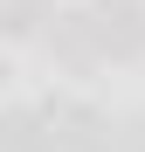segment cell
I'll list each match as a JSON object with an SVG mask.
<instances>
[{"instance_id": "2", "label": "cell", "mask_w": 145, "mask_h": 152, "mask_svg": "<svg viewBox=\"0 0 145 152\" xmlns=\"http://www.w3.org/2000/svg\"><path fill=\"white\" fill-rule=\"evenodd\" d=\"M83 21H90L97 56H138L145 48V7H131V0H97Z\"/></svg>"}, {"instance_id": "4", "label": "cell", "mask_w": 145, "mask_h": 152, "mask_svg": "<svg viewBox=\"0 0 145 152\" xmlns=\"http://www.w3.org/2000/svg\"><path fill=\"white\" fill-rule=\"evenodd\" d=\"M48 7H55V0H0V28L7 35H35L42 21H55Z\"/></svg>"}, {"instance_id": "1", "label": "cell", "mask_w": 145, "mask_h": 152, "mask_svg": "<svg viewBox=\"0 0 145 152\" xmlns=\"http://www.w3.org/2000/svg\"><path fill=\"white\" fill-rule=\"evenodd\" d=\"M48 118V132H55V152H117V132L111 118L97 104H76V97H48V104H35Z\"/></svg>"}, {"instance_id": "5", "label": "cell", "mask_w": 145, "mask_h": 152, "mask_svg": "<svg viewBox=\"0 0 145 152\" xmlns=\"http://www.w3.org/2000/svg\"><path fill=\"white\" fill-rule=\"evenodd\" d=\"M117 152H145V111L125 124V132H117Z\"/></svg>"}, {"instance_id": "6", "label": "cell", "mask_w": 145, "mask_h": 152, "mask_svg": "<svg viewBox=\"0 0 145 152\" xmlns=\"http://www.w3.org/2000/svg\"><path fill=\"white\" fill-rule=\"evenodd\" d=\"M0 83H7V62H0Z\"/></svg>"}, {"instance_id": "3", "label": "cell", "mask_w": 145, "mask_h": 152, "mask_svg": "<svg viewBox=\"0 0 145 152\" xmlns=\"http://www.w3.org/2000/svg\"><path fill=\"white\" fill-rule=\"evenodd\" d=\"M0 152H55L48 118L42 111H7V118H0Z\"/></svg>"}]
</instances>
